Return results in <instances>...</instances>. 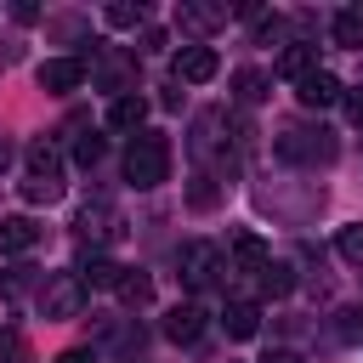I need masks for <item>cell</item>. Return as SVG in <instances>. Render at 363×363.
<instances>
[{
  "label": "cell",
  "instance_id": "5bb4252c",
  "mask_svg": "<svg viewBox=\"0 0 363 363\" xmlns=\"http://www.w3.org/2000/svg\"><path fill=\"white\" fill-rule=\"evenodd\" d=\"M79 278H85V289H119V278H125V267L91 250V255H79Z\"/></svg>",
  "mask_w": 363,
  "mask_h": 363
},
{
  "label": "cell",
  "instance_id": "52a82bcc",
  "mask_svg": "<svg viewBox=\"0 0 363 363\" xmlns=\"http://www.w3.org/2000/svg\"><path fill=\"white\" fill-rule=\"evenodd\" d=\"M79 79H85V57H45L40 62V91H51V96L79 91Z\"/></svg>",
  "mask_w": 363,
  "mask_h": 363
},
{
  "label": "cell",
  "instance_id": "83f0119b",
  "mask_svg": "<svg viewBox=\"0 0 363 363\" xmlns=\"http://www.w3.org/2000/svg\"><path fill=\"white\" fill-rule=\"evenodd\" d=\"M346 119L363 130V91H346Z\"/></svg>",
  "mask_w": 363,
  "mask_h": 363
},
{
  "label": "cell",
  "instance_id": "4316f807",
  "mask_svg": "<svg viewBox=\"0 0 363 363\" xmlns=\"http://www.w3.org/2000/svg\"><path fill=\"white\" fill-rule=\"evenodd\" d=\"M102 153H108V142H102V136H79V142H74V159H79V164H96Z\"/></svg>",
  "mask_w": 363,
  "mask_h": 363
},
{
  "label": "cell",
  "instance_id": "9a60e30c",
  "mask_svg": "<svg viewBox=\"0 0 363 363\" xmlns=\"http://www.w3.org/2000/svg\"><path fill=\"white\" fill-rule=\"evenodd\" d=\"M221 329H227L233 340H250V335L261 329V306H255V301H227V312H221Z\"/></svg>",
  "mask_w": 363,
  "mask_h": 363
},
{
  "label": "cell",
  "instance_id": "8992f818",
  "mask_svg": "<svg viewBox=\"0 0 363 363\" xmlns=\"http://www.w3.org/2000/svg\"><path fill=\"white\" fill-rule=\"evenodd\" d=\"M74 227H79V238H85V244H119V238H125V216H119L108 199L85 204V210L74 216Z\"/></svg>",
  "mask_w": 363,
  "mask_h": 363
},
{
  "label": "cell",
  "instance_id": "603a6c76",
  "mask_svg": "<svg viewBox=\"0 0 363 363\" xmlns=\"http://www.w3.org/2000/svg\"><path fill=\"white\" fill-rule=\"evenodd\" d=\"M216 199H221L216 176H193V182H187V204H193V210H216Z\"/></svg>",
  "mask_w": 363,
  "mask_h": 363
},
{
  "label": "cell",
  "instance_id": "3957f363",
  "mask_svg": "<svg viewBox=\"0 0 363 363\" xmlns=\"http://www.w3.org/2000/svg\"><path fill=\"white\" fill-rule=\"evenodd\" d=\"M85 295H91V289H85V278H79V272H45V278H40V289H34L40 312H45V318H57V323H62V318H79V312H85Z\"/></svg>",
  "mask_w": 363,
  "mask_h": 363
},
{
  "label": "cell",
  "instance_id": "44dd1931",
  "mask_svg": "<svg viewBox=\"0 0 363 363\" xmlns=\"http://www.w3.org/2000/svg\"><path fill=\"white\" fill-rule=\"evenodd\" d=\"M102 23H108V28H136V23H147V6H142V0H113V6L102 11Z\"/></svg>",
  "mask_w": 363,
  "mask_h": 363
},
{
  "label": "cell",
  "instance_id": "ac0fdd59",
  "mask_svg": "<svg viewBox=\"0 0 363 363\" xmlns=\"http://www.w3.org/2000/svg\"><path fill=\"white\" fill-rule=\"evenodd\" d=\"M142 119H147V102L142 96H113L108 102V125L113 130H142Z\"/></svg>",
  "mask_w": 363,
  "mask_h": 363
},
{
  "label": "cell",
  "instance_id": "ba28073f",
  "mask_svg": "<svg viewBox=\"0 0 363 363\" xmlns=\"http://www.w3.org/2000/svg\"><path fill=\"white\" fill-rule=\"evenodd\" d=\"M216 68H221L216 45H182V51H176V79H187V85L216 79Z\"/></svg>",
  "mask_w": 363,
  "mask_h": 363
},
{
  "label": "cell",
  "instance_id": "9c48e42d",
  "mask_svg": "<svg viewBox=\"0 0 363 363\" xmlns=\"http://www.w3.org/2000/svg\"><path fill=\"white\" fill-rule=\"evenodd\" d=\"M295 96H301V108H335V102H346V85H340L329 68H318V74H306V79L295 85Z\"/></svg>",
  "mask_w": 363,
  "mask_h": 363
},
{
  "label": "cell",
  "instance_id": "5b68a950",
  "mask_svg": "<svg viewBox=\"0 0 363 363\" xmlns=\"http://www.w3.org/2000/svg\"><path fill=\"white\" fill-rule=\"evenodd\" d=\"M278 153H284L289 164H329L340 147H335V136L318 125V130H284V136H278Z\"/></svg>",
  "mask_w": 363,
  "mask_h": 363
},
{
  "label": "cell",
  "instance_id": "7c38bea8",
  "mask_svg": "<svg viewBox=\"0 0 363 363\" xmlns=\"http://www.w3.org/2000/svg\"><path fill=\"white\" fill-rule=\"evenodd\" d=\"M278 74H289L295 85H301L306 74H318V45H306V40H289V45L278 51Z\"/></svg>",
  "mask_w": 363,
  "mask_h": 363
},
{
  "label": "cell",
  "instance_id": "484cf974",
  "mask_svg": "<svg viewBox=\"0 0 363 363\" xmlns=\"http://www.w3.org/2000/svg\"><path fill=\"white\" fill-rule=\"evenodd\" d=\"M28 278H34V267H6V272H0V295L17 301V295L28 289Z\"/></svg>",
  "mask_w": 363,
  "mask_h": 363
},
{
  "label": "cell",
  "instance_id": "2e32d148",
  "mask_svg": "<svg viewBox=\"0 0 363 363\" xmlns=\"http://www.w3.org/2000/svg\"><path fill=\"white\" fill-rule=\"evenodd\" d=\"M176 23L193 28V34H216V28L227 23V11H221V6H187V0H182V6H176Z\"/></svg>",
  "mask_w": 363,
  "mask_h": 363
},
{
  "label": "cell",
  "instance_id": "d4e9b609",
  "mask_svg": "<svg viewBox=\"0 0 363 363\" xmlns=\"http://www.w3.org/2000/svg\"><path fill=\"white\" fill-rule=\"evenodd\" d=\"M335 335L340 340H363V306H340L335 312Z\"/></svg>",
  "mask_w": 363,
  "mask_h": 363
},
{
  "label": "cell",
  "instance_id": "30bf717a",
  "mask_svg": "<svg viewBox=\"0 0 363 363\" xmlns=\"http://www.w3.org/2000/svg\"><path fill=\"white\" fill-rule=\"evenodd\" d=\"M204 318H210V312H204L199 301H182V306L164 312V335H170L176 346H193V340L204 335Z\"/></svg>",
  "mask_w": 363,
  "mask_h": 363
},
{
  "label": "cell",
  "instance_id": "d6986e66",
  "mask_svg": "<svg viewBox=\"0 0 363 363\" xmlns=\"http://www.w3.org/2000/svg\"><path fill=\"white\" fill-rule=\"evenodd\" d=\"M335 45L363 51V6H340L335 11Z\"/></svg>",
  "mask_w": 363,
  "mask_h": 363
},
{
  "label": "cell",
  "instance_id": "277c9868",
  "mask_svg": "<svg viewBox=\"0 0 363 363\" xmlns=\"http://www.w3.org/2000/svg\"><path fill=\"white\" fill-rule=\"evenodd\" d=\"M176 267H182V284H187V289H216V284H221V272H233V267H227V255H221L216 244H204V238L182 244Z\"/></svg>",
  "mask_w": 363,
  "mask_h": 363
},
{
  "label": "cell",
  "instance_id": "e0dca14e",
  "mask_svg": "<svg viewBox=\"0 0 363 363\" xmlns=\"http://www.w3.org/2000/svg\"><path fill=\"white\" fill-rule=\"evenodd\" d=\"M267 91H272V79H267L261 68H238V74H233V96H238L244 108H255V102H267Z\"/></svg>",
  "mask_w": 363,
  "mask_h": 363
},
{
  "label": "cell",
  "instance_id": "f1b7e54d",
  "mask_svg": "<svg viewBox=\"0 0 363 363\" xmlns=\"http://www.w3.org/2000/svg\"><path fill=\"white\" fill-rule=\"evenodd\" d=\"M261 363H306V357H301V352H295V346H272V352H267V357H261Z\"/></svg>",
  "mask_w": 363,
  "mask_h": 363
},
{
  "label": "cell",
  "instance_id": "4fadbf2b",
  "mask_svg": "<svg viewBox=\"0 0 363 363\" xmlns=\"http://www.w3.org/2000/svg\"><path fill=\"white\" fill-rule=\"evenodd\" d=\"M227 244H233V261H238V272H261V267L272 261V250H267V244H261V238H255L250 227H238V233H233Z\"/></svg>",
  "mask_w": 363,
  "mask_h": 363
},
{
  "label": "cell",
  "instance_id": "7402d4cb",
  "mask_svg": "<svg viewBox=\"0 0 363 363\" xmlns=\"http://www.w3.org/2000/svg\"><path fill=\"white\" fill-rule=\"evenodd\" d=\"M119 301H125V306L153 301V278H147V272H136V267H125V278H119Z\"/></svg>",
  "mask_w": 363,
  "mask_h": 363
},
{
  "label": "cell",
  "instance_id": "7a4b0ae2",
  "mask_svg": "<svg viewBox=\"0 0 363 363\" xmlns=\"http://www.w3.org/2000/svg\"><path fill=\"white\" fill-rule=\"evenodd\" d=\"M23 199H28V204H57V199H62V159H57L51 142H34V147H28Z\"/></svg>",
  "mask_w": 363,
  "mask_h": 363
},
{
  "label": "cell",
  "instance_id": "cb8c5ba5",
  "mask_svg": "<svg viewBox=\"0 0 363 363\" xmlns=\"http://www.w3.org/2000/svg\"><path fill=\"white\" fill-rule=\"evenodd\" d=\"M335 250H340V261H352V267H363V221H352V227H340V238H335Z\"/></svg>",
  "mask_w": 363,
  "mask_h": 363
},
{
  "label": "cell",
  "instance_id": "8fae6325",
  "mask_svg": "<svg viewBox=\"0 0 363 363\" xmlns=\"http://www.w3.org/2000/svg\"><path fill=\"white\" fill-rule=\"evenodd\" d=\"M40 244V221L34 216H6L0 221V255H23Z\"/></svg>",
  "mask_w": 363,
  "mask_h": 363
},
{
  "label": "cell",
  "instance_id": "f546056e",
  "mask_svg": "<svg viewBox=\"0 0 363 363\" xmlns=\"http://www.w3.org/2000/svg\"><path fill=\"white\" fill-rule=\"evenodd\" d=\"M278 28H284V17H261L255 23V40H278Z\"/></svg>",
  "mask_w": 363,
  "mask_h": 363
},
{
  "label": "cell",
  "instance_id": "6da1fadb",
  "mask_svg": "<svg viewBox=\"0 0 363 363\" xmlns=\"http://www.w3.org/2000/svg\"><path fill=\"white\" fill-rule=\"evenodd\" d=\"M170 176V142L159 136V130H136L130 136V147H125V182L130 187H159Z\"/></svg>",
  "mask_w": 363,
  "mask_h": 363
},
{
  "label": "cell",
  "instance_id": "ffe728a7",
  "mask_svg": "<svg viewBox=\"0 0 363 363\" xmlns=\"http://www.w3.org/2000/svg\"><path fill=\"white\" fill-rule=\"evenodd\" d=\"M255 278H261V295H272V301H284V295L295 289V272H289V261H267Z\"/></svg>",
  "mask_w": 363,
  "mask_h": 363
},
{
  "label": "cell",
  "instance_id": "4dcf8cb0",
  "mask_svg": "<svg viewBox=\"0 0 363 363\" xmlns=\"http://www.w3.org/2000/svg\"><path fill=\"white\" fill-rule=\"evenodd\" d=\"M57 363H96V352H62Z\"/></svg>",
  "mask_w": 363,
  "mask_h": 363
}]
</instances>
